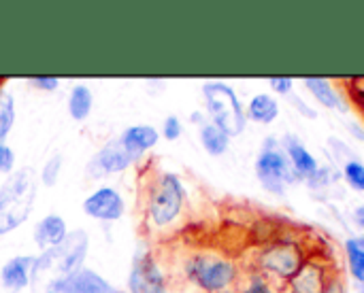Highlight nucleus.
<instances>
[{
  "instance_id": "obj_1",
  "label": "nucleus",
  "mask_w": 364,
  "mask_h": 293,
  "mask_svg": "<svg viewBox=\"0 0 364 293\" xmlns=\"http://www.w3.org/2000/svg\"><path fill=\"white\" fill-rule=\"evenodd\" d=\"M36 202V177L32 168H19L0 185V236L17 230Z\"/></svg>"
},
{
  "instance_id": "obj_2",
  "label": "nucleus",
  "mask_w": 364,
  "mask_h": 293,
  "mask_svg": "<svg viewBox=\"0 0 364 293\" xmlns=\"http://www.w3.org/2000/svg\"><path fill=\"white\" fill-rule=\"evenodd\" d=\"M203 98L209 121L222 128L230 138L245 130L247 115L235 87H230L226 81H207L203 83Z\"/></svg>"
},
{
  "instance_id": "obj_3",
  "label": "nucleus",
  "mask_w": 364,
  "mask_h": 293,
  "mask_svg": "<svg viewBox=\"0 0 364 293\" xmlns=\"http://www.w3.org/2000/svg\"><path fill=\"white\" fill-rule=\"evenodd\" d=\"M90 251V238L83 230L68 232V238L64 241L62 247L43 251L36 255L34 268H32V283L38 281L41 275H53L51 279H60L66 275H73L83 268V262Z\"/></svg>"
},
{
  "instance_id": "obj_4",
  "label": "nucleus",
  "mask_w": 364,
  "mask_h": 293,
  "mask_svg": "<svg viewBox=\"0 0 364 293\" xmlns=\"http://www.w3.org/2000/svg\"><path fill=\"white\" fill-rule=\"evenodd\" d=\"M186 206V185L175 172H160L149 187L147 215L151 226L168 228L179 219Z\"/></svg>"
},
{
  "instance_id": "obj_5",
  "label": "nucleus",
  "mask_w": 364,
  "mask_h": 293,
  "mask_svg": "<svg viewBox=\"0 0 364 293\" xmlns=\"http://www.w3.org/2000/svg\"><path fill=\"white\" fill-rule=\"evenodd\" d=\"M254 170H256L260 185L275 196H284L288 185L299 183V177H296V172L288 160L284 145L273 136H269L262 143L260 153H258L256 164H254Z\"/></svg>"
},
{
  "instance_id": "obj_6",
  "label": "nucleus",
  "mask_w": 364,
  "mask_h": 293,
  "mask_svg": "<svg viewBox=\"0 0 364 293\" xmlns=\"http://www.w3.org/2000/svg\"><path fill=\"white\" fill-rule=\"evenodd\" d=\"M186 277L203 292L222 293L237 283L239 270L235 262L226 258L198 253L186 262Z\"/></svg>"
},
{
  "instance_id": "obj_7",
  "label": "nucleus",
  "mask_w": 364,
  "mask_h": 293,
  "mask_svg": "<svg viewBox=\"0 0 364 293\" xmlns=\"http://www.w3.org/2000/svg\"><path fill=\"white\" fill-rule=\"evenodd\" d=\"M126 293H168L166 277L147 249H139L132 255L126 279Z\"/></svg>"
},
{
  "instance_id": "obj_8",
  "label": "nucleus",
  "mask_w": 364,
  "mask_h": 293,
  "mask_svg": "<svg viewBox=\"0 0 364 293\" xmlns=\"http://www.w3.org/2000/svg\"><path fill=\"white\" fill-rule=\"evenodd\" d=\"M305 262L307 260H305L301 245L292 243V241H279V243L267 247L258 258L260 268L282 281H290L305 266Z\"/></svg>"
},
{
  "instance_id": "obj_9",
  "label": "nucleus",
  "mask_w": 364,
  "mask_h": 293,
  "mask_svg": "<svg viewBox=\"0 0 364 293\" xmlns=\"http://www.w3.org/2000/svg\"><path fill=\"white\" fill-rule=\"evenodd\" d=\"M83 213L96 221L113 223L119 221L126 215V200L124 196L111 187V185H100L96 187L85 200H83Z\"/></svg>"
},
{
  "instance_id": "obj_10",
  "label": "nucleus",
  "mask_w": 364,
  "mask_h": 293,
  "mask_svg": "<svg viewBox=\"0 0 364 293\" xmlns=\"http://www.w3.org/2000/svg\"><path fill=\"white\" fill-rule=\"evenodd\" d=\"M102 275H98L92 268H81L73 275L49 279L45 285V293H117Z\"/></svg>"
},
{
  "instance_id": "obj_11",
  "label": "nucleus",
  "mask_w": 364,
  "mask_h": 293,
  "mask_svg": "<svg viewBox=\"0 0 364 293\" xmlns=\"http://www.w3.org/2000/svg\"><path fill=\"white\" fill-rule=\"evenodd\" d=\"M132 157L126 153V149L122 147V143L117 138L109 140L107 145H102L92 160L87 162V177L90 179H102V177H111L117 172H124L132 166Z\"/></svg>"
},
{
  "instance_id": "obj_12",
  "label": "nucleus",
  "mask_w": 364,
  "mask_h": 293,
  "mask_svg": "<svg viewBox=\"0 0 364 293\" xmlns=\"http://www.w3.org/2000/svg\"><path fill=\"white\" fill-rule=\"evenodd\" d=\"M117 140L122 143L126 153L132 157V162H136L160 143V132L149 123H134V126H128L117 136Z\"/></svg>"
},
{
  "instance_id": "obj_13",
  "label": "nucleus",
  "mask_w": 364,
  "mask_h": 293,
  "mask_svg": "<svg viewBox=\"0 0 364 293\" xmlns=\"http://www.w3.org/2000/svg\"><path fill=\"white\" fill-rule=\"evenodd\" d=\"M36 255H15L6 260L0 268V285L6 292L19 293L32 285V268Z\"/></svg>"
},
{
  "instance_id": "obj_14",
  "label": "nucleus",
  "mask_w": 364,
  "mask_h": 293,
  "mask_svg": "<svg viewBox=\"0 0 364 293\" xmlns=\"http://www.w3.org/2000/svg\"><path fill=\"white\" fill-rule=\"evenodd\" d=\"M32 238H34V245L41 251H51V249L62 247L64 241L68 238L66 219L62 215H58V213H49V215L41 217L38 223L34 226Z\"/></svg>"
},
{
  "instance_id": "obj_15",
  "label": "nucleus",
  "mask_w": 364,
  "mask_h": 293,
  "mask_svg": "<svg viewBox=\"0 0 364 293\" xmlns=\"http://www.w3.org/2000/svg\"><path fill=\"white\" fill-rule=\"evenodd\" d=\"M284 149L288 153V160L299 177V181H311L318 172H320V164L318 160L311 155V151L305 147L303 140H299L296 136H286L284 138Z\"/></svg>"
},
{
  "instance_id": "obj_16",
  "label": "nucleus",
  "mask_w": 364,
  "mask_h": 293,
  "mask_svg": "<svg viewBox=\"0 0 364 293\" xmlns=\"http://www.w3.org/2000/svg\"><path fill=\"white\" fill-rule=\"evenodd\" d=\"M328 270L322 262H305V266L290 279V292L292 293H322L328 285Z\"/></svg>"
},
{
  "instance_id": "obj_17",
  "label": "nucleus",
  "mask_w": 364,
  "mask_h": 293,
  "mask_svg": "<svg viewBox=\"0 0 364 293\" xmlns=\"http://www.w3.org/2000/svg\"><path fill=\"white\" fill-rule=\"evenodd\" d=\"M305 87L311 92V96L326 109H333V111H339V113H348V104L346 100L341 98V94L337 92V87L324 79V77H307L305 81Z\"/></svg>"
},
{
  "instance_id": "obj_18",
  "label": "nucleus",
  "mask_w": 364,
  "mask_h": 293,
  "mask_svg": "<svg viewBox=\"0 0 364 293\" xmlns=\"http://www.w3.org/2000/svg\"><path fill=\"white\" fill-rule=\"evenodd\" d=\"M66 111L73 121H85L94 111V94L85 83H75L68 92Z\"/></svg>"
},
{
  "instance_id": "obj_19",
  "label": "nucleus",
  "mask_w": 364,
  "mask_h": 293,
  "mask_svg": "<svg viewBox=\"0 0 364 293\" xmlns=\"http://www.w3.org/2000/svg\"><path fill=\"white\" fill-rule=\"evenodd\" d=\"M245 115H247L252 121H256V123L269 126V123H273V121L277 119V115H279V104H277V100H275L271 94H264V92H262V94L252 96V100L247 102Z\"/></svg>"
},
{
  "instance_id": "obj_20",
  "label": "nucleus",
  "mask_w": 364,
  "mask_h": 293,
  "mask_svg": "<svg viewBox=\"0 0 364 293\" xmlns=\"http://www.w3.org/2000/svg\"><path fill=\"white\" fill-rule=\"evenodd\" d=\"M200 145H203V149H205L209 155L220 157V155H224V153L228 151V147H230V136H228L222 128H218L215 123L205 121V123L200 126Z\"/></svg>"
},
{
  "instance_id": "obj_21",
  "label": "nucleus",
  "mask_w": 364,
  "mask_h": 293,
  "mask_svg": "<svg viewBox=\"0 0 364 293\" xmlns=\"http://www.w3.org/2000/svg\"><path fill=\"white\" fill-rule=\"evenodd\" d=\"M17 119V109H15V96L9 89H0V143H6L13 126Z\"/></svg>"
},
{
  "instance_id": "obj_22",
  "label": "nucleus",
  "mask_w": 364,
  "mask_h": 293,
  "mask_svg": "<svg viewBox=\"0 0 364 293\" xmlns=\"http://www.w3.org/2000/svg\"><path fill=\"white\" fill-rule=\"evenodd\" d=\"M346 251H348V264H350V275L352 279L363 285L364 283V249L356 243V238L346 243Z\"/></svg>"
},
{
  "instance_id": "obj_23",
  "label": "nucleus",
  "mask_w": 364,
  "mask_h": 293,
  "mask_svg": "<svg viewBox=\"0 0 364 293\" xmlns=\"http://www.w3.org/2000/svg\"><path fill=\"white\" fill-rule=\"evenodd\" d=\"M62 164H64V160H62L60 153L51 155V157L43 164V168H41V172H38V179H41V183H43L45 187H53V185L60 181Z\"/></svg>"
},
{
  "instance_id": "obj_24",
  "label": "nucleus",
  "mask_w": 364,
  "mask_h": 293,
  "mask_svg": "<svg viewBox=\"0 0 364 293\" xmlns=\"http://www.w3.org/2000/svg\"><path fill=\"white\" fill-rule=\"evenodd\" d=\"M343 177L348 181V185L356 192H364V166L356 160L346 162L343 166Z\"/></svg>"
},
{
  "instance_id": "obj_25",
  "label": "nucleus",
  "mask_w": 364,
  "mask_h": 293,
  "mask_svg": "<svg viewBox=\"0 0 364 293\" xmlns=\"http://www.w3.org/2000/svg\"><path fill=\"white\" fill-rule=\"evenodd\" d=\"M183 134V123L177 115H168L162 123V130H160V136L166 138V140H177L179 136Z\"/></svg>"
},
{
  "instance_id": "obj_26",
  "label": "nucleus",
  "mask_w": 364,
  "mask_h": 293,
  "mask_svg": "<svg viewBox=\"0 0 364 293\" xmlns=\"http://www.w3.org/2000/svg\"><path fill=\"white\" fill-rule=\"evenodd\" d=\"M13 172H15V151L6 143H0V175H13Z\"/></svg>"
},
{
  "instance_id": "obj_27",
  "label": "nucleus",
  "mask_w": 364,
  "mask_h": 293,
  "mask_svg": "<svg viewBox=\"0 0 364 293\" xmlns=\"http://www.w3.org/2000/svg\"><path fill=\"white\" fill-rule=\"evenodd\" d=\"M28 83L41 92H55L60 87V79L58 77H30Z\"/></svg>"
},
{
  "instance_id": "obj_28",
  "label": "nucleus",
  "mask_w": 364,
  "mask_h": 293,
  "mask_svg": "<svg viewBox=\"0 0 364 293\" xmlns=\"http://www.w3.org/2000/svg\"><path fill=\"white\" fill-rule=\"evenodd\" d=\"M269 85H271V89H273L275 94L288 96V94H292L294 81H292V77H271V79H269Z\"/></svg>"
},
{
  "instance_id": "obj_29",
  "label": "nucleus",
  "mask_w": 364,
  "mask_h": 293,
  "mask_svg": "<svg viewBox=\"0 0 364 293\" xmlns=\"http://www.w3.org/2000/svg\"><path fill=\"white\" fill-rule=\"evenodd\" d=\"M243 293H275V292H273V287H271L264 279L254 277V279L250 281V285L243 289Z\"/></svg>"
},
{
  "instance_id": "obj_30",
  "label": "nucleus",
  "mask_w": 364,
  "mask_h": 293,
  "mask_svg": "<svg viewBox=\"0 0 364 293\" xmlns=\"http://www.w3.org/2000/svg\"><path fill=\"white\" fill-rule=\"evenodd\" d=\"M322 293H348V289H346V283H343L341 279L333 277V279L328 281V285L324 287V292Z\"/></svg>"
},
{
  "instance_id": "obj_31",
  "label": "nucleus",
  "mask_w": 364,
  "mask_h": 293,
  "mask_svg": "<svg viewBox=\"0 0 364 293\" xmlns=\"http://www.w3.org/2000/svg\"><path fill=\"white\" fill-rule=\"evenodd\" d=\"M354 221H356V226L364 230V204L360 206H356V211H354Z\"/></svg>"
},
{
  "instance_id": "obj_32",
  "label": "nucleus",
  "mask_w": 364,
  "mask_h": 293,
  "mask_svg": "<svg viewBox=\"0 0 364 293\" xmlns=\"http://www.w3.org/2000/svg\"><path fill=\"white\" fill-rule=\"evenodd\" d=\"M190 119H192V123H198V126H203V123H205V115H203V113H198V111H196V113H192V115H190Z\"/></svg>"
},
{
  "instance_id": "obj_33",
  "label": "nucleus",
  "mask_w": 364,
  "mask_h": 293,
  "mask_svg": "<svg viewBox=\"0 0 364 293\" xmlns=\"http://www.w3.org/2000/svg\"><path fill=\"white\" fill-rule=\"evenodd\" d=\"M356 243H358V245H360V247H363V249H364V234H363V236H360V238H356Z\"/></svg>"
},
{
  "instance_id": "obj_34",
  "label": "nucleus",
  "mask_w": 364,
  "mask_h": 293,
  "mask_svg": "<svg viewBox=\"0 0 364 293\" xmlns=\"http://www.w3.org/2000/svg\"><path fill=\"white\" fill-rule=\"evenodd\" d=\"M358 293H364V283L363 285H358Z\"/></svg>"
}]
</instances>
